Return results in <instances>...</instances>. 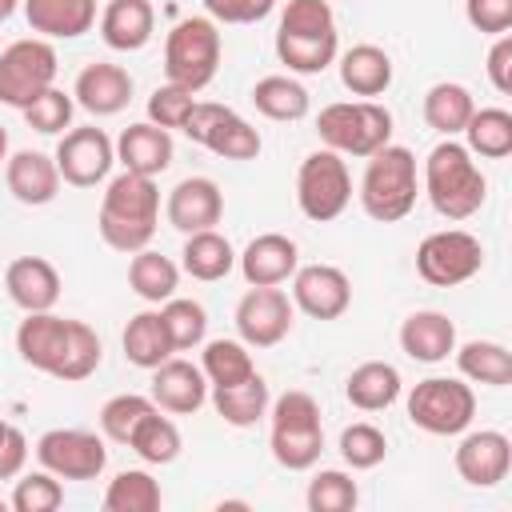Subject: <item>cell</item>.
<instances>
[{
  "instance_id": "1",
  "label": "cell",
  "mask_w": 512,
  "mask_h": 512,
  "mask_svg": "<svg viewBox=\"0 0 512 512\" xmlns=\"http://www.w3.org/2000/svg\"><path fill=\"white\" fill-rule=\"evenodd\" d=\"M16 352L28 368L48 372L64 384L88 380L100 368V336L84 320H68L56 312H28L16 328Z\"/></svg>"
},
{
  "instance_id": "2",
  "label": "cell",
  "mask_w": 512,
  "mask_h": 512,
  "mask_svg": "<svg viewBox=\"0 0 512 512\" xmlns=\"http://www.w3.org/2000/svg\"><path fill=\"white\" fill-rule=\"evenodd\" d=\"M156 220H160L156 176L120 172L116 180H108L104 200H100V216H96V228H100L108 248L128 252V256L148 248L156 236Z\"/></svg>"
},
{
  "instance_id": "3",
  "label": "cell",
  "mask_w": 512,
  "mask_h": 512,
  "mask_svg": "<svg viewBox=\"0 0 512 512\" xmlns=\"http://www.w3.org/2000/svg\"><path fill=\"white\" fill-rule=\"evenodd\" d=\"M424 192H428V204L444 220H468L480 212L488 196V180L480 164L472 160V152L448 136L424 160Z\"/></svg>"
},
{
  "instance_id": "4",
  "label": "cell",
  "mask_w": 512,
  "mask_h": 512,
  "mask_svg": "<svg viewBox=\"0 0 512 512\" xmlns=\"http://www.w3.org/2000/svg\"><path fill=\"white\" fill-rule=\"evenodd\" d=\"M416 156L404 144H384L368 156L364 180H360V204L372 220L396 224L416 208Z\"/></svg>"
},
{
  "instance_id": "5",
  "label": "cell",
  "mask_w": 512,
  "mask_h": 512,
  "mask_svg": "<svg viewBox=\"0 0 512 512\" xmlns=\"http://www.w3.org/2000/svg\"><path fill=\"white\" fill-rule=\"evenodd\" d=\"M272 460L288 472H308L320 452H324V424H320V404L300 392L288 388L284 396H276L272 404V436H268Z\"/></svg>"
},
{
  "instance_id": "6",
  "label": "cell",
  "mask_w": 512,
  "mask_h": 512,
  "mask_svg": "<svg viewBox=\"0 0 512 512\" xmlns=\"http://www.w3.org/2000/svg\"><path fill=\"white\" fill-rule=\"evenodd\" d=\"M316 132H320L324 148H332L340 156L368 160L372 152H380L392 140V112L376 100H336V104L320 108Z\"/></svg>"
},
{
  "instance_id": "7",
  "label": "cell",
  "mask_w": 512,
  "mask_h": 512,
  "mask_svg": "<svg viewBox=\"0 0 512 512\" xmlns=\"http://www.w3.org/2000/svg\"><path fill=\"white\" fill-rule=\"evenodd\" d=\"M220 28L208 16L180 20L164 40V76L168 84H180L188 92H200L212 84L220 68Z\"/></svg>"
},
{
  "instance_id": "8",
  "label": "cell",
  "mask_w": 512,
  "mask_h": 512,
  "mask_svg": "<svg viewBox=\"0 0 512 512\" xmlns=\"http://www.w3.org/2000/svg\"><path fill=\"white\" fill-rule=\"evenodd\" d=\"M476 416V392L456 376H428L408 392V420L428 436H460Z\"/></svg>"
},
{
  "instance_id": "9",
  "label": "cell",
  "mask_w": 512,
  "mask_h": 512,
  "mask_svg": "<svg viewBox=\"0 0 512 512\" xmlns=\"http://www.w3.org/2000/svg\"><path fill=\"white\" fill-rule=\"evenodd\" d=\"M56 72H60V60H56L52 40L44 36L12 40L0 52V104L24 112L40 92L56 84Z\"/></svg>"
},
{
  "instance_id": "10",
  "label": "cell",
  "mask_w": 512,
  "mask_h": 512,
  "mask_svg": "<svg viewBox=\"0 0 512 512\" xmlns=\"http://www.w3.org/2000/svg\"><path fill=\"white\" fill-rule=\"evenodd\" d=\"M352 200V176H348V164L340 152L332 148H316L300 160V172H296V204L308 220L316 224H328L336 220Z\"/></svg>"
},
{
  "instance_id": "11",
  "label": "cell",
  "mask_w": 512,
  "mask_h": 512,
  "mask_svg": "<svg viewBox=\"0 0 512 512\" xmlns=\"http://www.w3.org/2000/svg\"><path fill=\"white\" fill-rule=\"evenodd\" d=\"M484 268V244L464 228H440L420 240L416 272L432 288H456Z\"/></svg>"
},
{
  "instance_id": "12",
  "label": "cell",
  "mask_w": 512,
  "mask_h": 512,
  "mask_svg": "<svg viewBox=\"0 0 512 512\" xmlns=\"http://www.w3.org/2000/svg\"><path fill=\"white\" fill-rule=\"evenodd\" d=\"M192 144H204L208 152L224 156V160H256L260 156V132L232 112L228 104H192L184 128H180Z\"/></svg>"
},
{
  "instance_id": "13",
  "label": "cell",
  "mask_w": 512,
  "mask_h": 512,
  "mask_svg": "<svg viewBox=\"0 0 512 512\" xmlns=\"http://www.w3.org/2000/svg\"><path fill=\"white\" fill-rule=\"evenodd\" d=\"M36 460L60 480H96L108 464V448L96 432L84 428H52L36 440Z\"/></svg>"
},
{
  "instance_id": "14",
  "label": "cell",
  "mask_w": 512,
  "mask_h": 512,
  "mask_svg": "<svg viewBox=\"0 0 512 512\" xmlns=\"http://www.w3.org/2000/svg\"><path fill=\"white\" fill-rule=\"evenodd\" d=\"M296 320V304L288 292H280L276 284L268 288H248L236 304V332L248 348H272L292 332Z\"/></svg>"
},
{
  "instance_id": "15",
  "label": "cell",
  "mask_w": 512,
  "mask_h": 512,
  "mask_svg": "<svg viewBox=\"0 0 512 512\" xmlns=\"http://www.w3.org/2000/svg\"><path fill=\"white\" fill-rule=\"evenodd\" d=\"M52 160H56L64 184L96 188L116 164V144L104 136V128H72V132L60 136Z\"/></svg>"
},
{
  "instance_id": "16",
  "label": "cell",
  "mask_w": 512,
  "mask_h": 512,
  "mask_svg": "<svg viewBox=\"0 0 512 512\" xmlns=\"http://www.w3.org/2000/svg\"><path fill=\"white\" fill-rule=\"evenodd\" d=\"M292 304L312 320H340L352 304V284L336 264H304L292 272Z\"/></svg>"
},
{
  "instance_id": "17",
  "label": "cell",
  "mask_w": 512,
  "mask_h": 512,
  "mask_svg": "<svg viewBox=\"0 0 512 512\" xmlns=\"http://www.w3.org/2000/svg\"><path fill=\"white\" fill-rule=\"evenodd\" d=\"M456 472L464 484L472 488H496L508 468H512V444L504 432H492V428H480V432H468L456 448Z\"/></svg>"
},
{
  "instance_id": "18",
  "label": "cell",
  "mask_w": 512,
  "mask_h": 512,
  "mask_svg": "<svg viewBox=\"0 0 512 512\" xmlns=\"http://www.w3.org/2000/svg\"><path fill=\"white\" fill-rule=\"evenodd\" d=\"M164 212H168V224L172 228H180L184 236H192V232H204V228H216L220 224V216H224V192L208 176H188V180H180L168 192Z\"/></svg>"
},
{
  "instance_id": "19",
  "label": "cell",
  "mask_w": 512,
  "mask_h": 512,
  "mask_svg": "<svg viewBox=\"0 0 512 512\" xmlns=\"http://www.w3.org/2000/svg\"><path fill=\"white\" fill-rule=\"evenodd\" d=\"M236 264H240L248 288H268V284L292 280V272L300 268V248L284 232H260L256 240H248V248L236 256Z\"/></svg>"
},
{
  "instance_id": "20",
  "label": "cell",
  "mask_w": 512,
  "mask_h": 512,
  "mask_svg": "<svg viewBox=\"0 0 512 512\" xmlns=\"http://www.w3.org/2000/svg\"><path fill=\"white\" fill-rule=\"evenodd\" d=\"M208 400V380L192 360L168 356L152 368V404L172 416H192Z\"/></svg>"
},
{
  "instance_id": "21",
  "label": "cell",
  "mask_w": 512,
  "mask_h": 512,
  "mask_svg": "<svg viewBox=\"0 0 512 512\" xmlns=\"http://www.w3.org/2000/svg\"><path fill=\"white\" fill-rule=\"evenodd\" d=\"M4 288L24 312H52L60 300V272L44 256H16L4 272Z\"/></svg>"
},
{
  "instance_id": "22",
  "label": "cell",
  "mask_w": 512,
  "mask_h": 512,
  "mask_svg": "<svg viewBox=\"0 0 512 512\" xmlns=\"http://www.w3.org/2000/svg\"><path fill=\"white\" fill-rule=\"evenodd\" d=\"M4 184H8V192H12L20 204L44 208V204H52L56 192H60V168H56L52 156L24 148V152H12V156H8V164H4Z\"/></svg>"
},
{
  "instance_id": "23",
  "label": "cell",
  "mask_w": 512,
  "mask_h": 512,
  "mask_svg": "<svg viewBox=\"0 0 512 512\" xmlns=\"http://www.w3.org/2000/svg\"><path fill=\"white\" fill-rule=\"evenodd\" d=\"M76 104L92 116H116L120 108H128L132 100V76L120 68V64H108V60H96L88 64L80 76H76V88H72Z\"/></svg>"
},
{
  "instance_id": "24",
  "label": "cell",
  "mask_w": 512,
  "mask_h": 512,
  "mask_svg": "<svg viewBox=\"0 0 512 512\" xmlns=\"http://www.w3.org/2000/svg\"><path fill=\"white\" fill-rule=\"evenodd\" d=\"M28 28L44 40H76L96 24V0H20Z\"/></svg>"
},
{
  "instance_id": "25",
  "label": "cell",
  "mask_w": 512,
  "mask_h": 512,
  "mask_svg": "<svg viewBox=\"0 0 512 512\" xmlns=\"http://www.w3.org/2000/svg\"><path fill=\"white\" fill-rule=\"evenodd\" d=\"M172 136L168 128H156L152 120L144 124H128L116 140V160L124 164V172H140V176H160L172 164Z\"/></svg>"
},
{
  "instance_id": "26",
  "label": "cell",
  "mask_w": 512,
  "mask_h": 512,
  "mask_svg": "<svg viewBox=\"0 0 512 512\" xmlns=\"http://www.w3.org/2000/svg\"><path fill=\"white\" fill-rule=\"evenodd\" d=\"M400 348L416 360V364H440L452 356L456 348V324L444 316V312H412L404 324H400Z\"/></svg>"
},
{
  "instance_id": "27",
  "label": "cell",
  "mask_w": 512,
  "mask_h": 512,
  "mask_svg": "<svg viewBox=\"0 0 512 512\" xmlns=\"http://www.w3.org/2000/svg\"><path fill=\"white\" fill-rule=\"evenodd\" d=\"M156 12L148 0H108L100 12V36L116 52H140L152 40Z\"/></svg>"
},
{
  "instance_id": "28",
  "label": "cell",
  "mask_w": 512,
  "mask_h": 512,
  "mask_svg": "<svg viewBox=\"0 0 512 512\" xmlns=\"http://www.w3.org/2000/svg\"><path fill=\"white\" fill-rule=\"evenodd\" d=\"M340 84L352 92V96H380L388 92L392 84V56L376 44H352L344 56H340Z\"/></svg>"
},
{
  "instance_id": "29",
  "label": "cell",
  "mask_w": 512,
  "mask_h": 512,
  "mask_svg": "<svg viewBox=\"0 0 512 512\" xmlns=\"http://www.w3.org/2000/svg\"><path fill=\"white\" fill-rule=\"evenodd\" d=\"M344 396H348V404L360 408V412H384V408H392L396 396H400V372H396V364L364 360L360 368L348 372Z\"/></svg>"
},
{
  "instance_id": "30",
  "label": "cell",
  "mask_w": 512,
  "mask_h": 512,
  "mask_svg": "<svg viewBox=\"0 0 512 512\" xmlns=\"http://www.w3.org/2000/svg\"><path fill=\"white\" fill-rule=\"evenodd\" d=\"M180 264L192 280H224L232 268H236V252L228 244V236H220L216 228H204V232H192L184 240V252H180Z\"/></svg>"
},
{
  "instance_id": "31",
  "label": "cell",
  "mask_w": 512,
  "mask_h": 512,
  "mask_svg": "<svg viewBox=\"0 0 512 512\" xmlns=\"http://www.w3.org/2000/svg\"><path fill=\"white\" fill-rule=\"evenodd\" d=\"M212 404H216V412L224 416V424H232V428H252L256 420H264V416H268L272 396H268L264 376H260V372H252V376H248V380H240V384L212 388Z\"/></svg>"
},
{
  "instance_id": "32",
  "label": "cell",
  "mask_w": 512,
  "mask_h": 512,
  "mask_svg": "<svg viewBox=\"0 0 512 512\" xmlns=\"http://www.w3.org/2000/svg\"><path fill=\"white\" fill-rule=\"evenodd\" d=\"M120 344H124V356H128V364H136V368H156V364H164L176 348H172V340H168V328H164V320H160V312H136L132 320H128V328H124V336H120Z\"/></svg>"
},
{
  "instance_id": "33",
  "label": "cell",
  "mask_w": 512,
  "mask_h": 512,
  "mask_svg": "<svg viewBox=\"0 0 512 512\" xmlns=\"http://www.w3.org/2000/svg\"><path fill=\"white\" fill-rule=\"evenodd\" d=\"M336 48H340L336 32H304V36L276 32V56H280V64H288V72L316 76L336 60Z\"/></svg>"
},
{
  "instance_id": "34",
  "label": "cell",
  "mask_w": 512,
  "mask_h": 512,
  "mask_svg": "<svg viewBox=\"0 0 512 512\" xmlns=\"http://www.w3.org/2000/svg\"><path fill=\"white\" fill-rule=\"evenodd\" d=\"M252 104L260 116L268 120H280V124H292V120H304L312 100H308V88L292 76H260L252 84Z\"/></svg>"
},
{
  "instance_id": "35",
  "label": "cell",
  "mask_w": 512,
  "mask_h": 512,
  "mask_svg": "<svg viewBox=\"0 0 512 512\" xmlns=\"http://www.w3.org/2000/svg\"><path fill=\"white\" fill-rule=\"evenodd\" d=\"M476 112V100L464 84H452V80H440L424 92V124L440 136H456L464 132L468 116Z\"/></svg>"
},
{
  "instance_id": "36",
  "label": "cell",
  "mask_w": 512,
  "mask_h": 512,
  "mask_svg": "<svg viewBox=\"0 0 512 512\" xmlns=\"http://www.w3.org/2000/svg\"><path fill=\"white\" fill-rule=\"evenodd\" d=\"M128 284H132V292H136L140 300L164 304V300L176 296V288H180V268H176L168 256H160V252H152V248H140V252H132V260H128Z\"/></svg>"
},
{
  "instance_id": "37",
  "label": "cell",
  "mask_w": 512,
  "mask_h": 512,
  "mask_svg": "<svg viewBox=\"0 0 512 512\" xmlns=\"http://www.w3.org/2000/svg\"><path fill=\"white\" fill-rule=\"evenodd\" d=\"M452 352H456V368L464 380H476L488 388H504L512 380V352L496 340H468Z\"/></svg>"
},
{
  "instance_id": "38",
  "label": "cell",
  "mask_w": 512,
  "mask_h": 512,
  "mask_svg": "<svg viewBox=\"0 0 512 512\" xmlns=\"http://www.w3.org/2000/svg\"><path fill=\"white\" fill-rule=\"evenodd\" d=\"M468 152L484 160H504L512 152V112L508 108H476L464 124Z\"/></svg>"
},
{
  "instance_id": "39",
  "label": "cell",
  "mask_w": 512,
  "mask_h": 512,
  "mask_svg": "<svg viewBox=\"0 0 512 512\" xmlns=\"http://www.w3.org/2000/svg\"><path fill=\"white\" fill-rule=\"evenodd\" d=\"M128 448H132L144 464H172V460L180 456L184 440H180V428H176L168 416H160V408H152V412L132 428Z\"/></svg>"
},
{
  "instance_id": "40",
  "label": "cell",
  "mask_w": 512,
  "mask_h": 512,
  "mask_svg": "<svg viewBox=\"0 0 512 512\" xmlns=\"http://www.w3.org/2000/svg\"><path fill=\"white\" fill-rule=\"evenodd\" d=\"M200 372L212 388H224V384L248 380L256 372V364H252V352L244 340H208L204 356H200Z\"/></svg>"
},
{
  "instance_id": "41",
  "label": "cell",
  "mask_w": 512,
  "mask_h": 512,
  "mask_svg": "<svg viewBox=\"0 0 512 512\" xmlns=\"http://www.w3.org/2000/svg\"><path fill=\"white\" fill-rule=\"evenodd\" d=\"M160 484L144 472V468H124L112 476L108 492H104V508L108 512H156L160 508Z\"/></svg>"
},
{
  "instance_id": "42",
  "label": "cell",
  "mask_w": 512,
  "mask_h": 512,
  "mask_svg": "<svg viewBox=\"0 0 512 512\" xmlns=\"http://www.w3.org/2000/svg\"><path fill=\"white\" fill-rule=\"evenodd\" d=\"M160 320H164L168 340H172L176 352H188V348L204 344V332H208V312H204V304L184 300V296H168L164 308H160Z\"/></svg>"
},
{
  "instance_id": "43",
  "label": "cell",
  "mask_w": 512,
  "mask_h": 512,
  "mask_svg": "<svg viewBox=\"0 0 512 512\" xmlns=\"http://www.w3.org/2000/svg\"><path fill=\"white\" fill-rule=\"evenodd\" d=\"M356 500H360V488H356V480H352L348 472H340V468H324V472H316L312 484H308V508H312V512H352Z\"/></svg>"
},
{
  "instance_id": "44",
  "label": "cell",
  "mask_w": 512,
  "mask_h": 512,
  "mask_svg": "<svg viewBox=\"0 0 512 512\" xmlns=\"http://www.w3.org/2000/svg\"><path fill=\"white\" fill-rule=\"evenodd\" d=\"M152 408H156V404H152V396L120 392V396H112V400L100 408V432H104L108 440H116V444H128L132 428H136Z\"/></svg>"
},
{
  "instance_id": "45",
  "label": "cell",
  "mask_w": 512,
  "mask_h": 512,
  "mask_svg": "<svg viewBox=\"0 0 512 512\" xmlns=\"http://www.w3.org/2000/svg\"><path fill=\"white\" fill-rule=\"evenodd\" d=\"M340 456H344L348 468L364 472V468H376V464L388 456V440H384V432H380L376 424L356 420V424H348V428L340 432Z\"/></svg>"
},
{
  "instance_id": "46",
  "label": "cell",
  "mask_w": 512,
  "mask_h": 512,
  "mask_svg": "<svg viewBox=\"0 0 512 512\" xmlns=\"http://www.w3.org/2000/svg\"><path fill=\"white\" fill-rule=\"evenodd\" d=\"M60 504H64V488H60V476H52L48 468L20 476L16 488H12V508L16 512H56Z\"/></svg>"
},
{
  "instance_id": "47",
  "label": "cell",
  "mask_w": 512,
  "mask_h": 512,
  "mask_svg": "<svg viewBox=\"0 0 512 512\" xmlns=\"http://www.w3.org/2000/svg\"><path fill=\"white\" fill-rule=\"evenodd\" d=\"M72 108H76V100L64 92V88H48V92H40L28 108H24V120H28V128H36V132H44V136H56V132H64L68 124H72Z\"/></svg>"
},
{
  "instance_id": "48",
  "label": "cell",
  "mask_w": 512,
  "mask_h": 512,
  "mask_svg": "<svg viewBox=\"0 0 512 512\" xmlns=\"http://www.w3.org/2000/svg\"><path fill=\"white\" fill-rule=\"evenodd\" d=\"M192 104H196V92H188V88H180V84H160V88L148 96V120H152L156 128H168V132H172V128H184Z\"/></svg>"
},
{
  "instance_id": "49",
  "label": "cell",
  "mask_w": 512,
  "mask_h": 512,
  "mask_svg": "<svg viewBox=\"0 0 512 512\" xmlns=\"http://www.w3.org/2000/svg\"><path fill=\"white\" fill-rule=\"evenodd\" d=\"M276 32H336V16L328 0H288V8L280 12Z\"/></svg>"
},
{
  "instance_id": "50",
  "label": "cell",
  "mask_w": 512,
  "mask_h": 512,
  "mask_svg": "<svg viewBox=\"0 0 512 512\" xmlns=\"http://www.w3.org/2000/svg\"><path fill=\"white\" fill-rule=\"evenodd\" d=\"M464 16L484 36H504L512 28V0H464Z\"/></svg>"
},
{
  "instance_id": "51",
  "label": "cell",
  "mask_w": 512,
  "mask_h": 512,
  "mask_svg": "<svg viewBox=\"0 0 512 512\" xmlns=\"http://www.w3.org/2000/svg\"><path fill=\"white\" fill-rule=\"evenodd\" d=\"M276 8V0H204L208 20L216 24H256Z\"/></svg>"
},
{
  "instance_id": "52",
  "label": "cell",
  "mask_w": 512,
  "mask_h": 512,
  "mask_svg": "<svg viewBox=\"0 0 512 512\" xmlns=\"http://www.w3.org/2000/svg\"><path fill=\"white\" fill-rule=\"evenodd\" d=\"M488 80L500 96L512 92V36H496V44L488 48Z\"/></svg>"
},
{
  "instance_id": "53",
  "label": "cell",
  "mask_w": 512,
  "mask_h": 512,
  "mask_svg": "<svg viewBox=\"0 0 512 512\" xmlns=\"http://www.w3.org/2000/svg\"><path fill=\"white\" fill-rule=\"evenodd\" d=\"M24 460H28V440L16 424H8V436L0 444V480H12L24 472Z\"/></svg>"
},
{
  "instance_id": "54",
  "label": "cell",
  "mask_w": 512,
  "mask_h": 512,
  "mask_svg": "<svg viewBox=\"0 0 512 512\" xmlns=\"http://www.w3.org/2000/svg\"><path fill=\"white\" fill-rule=\"evenodd\" d=\"M4 164H8V132L0 124V172H4Z\"/></svg>"
},
{
  "instance_id": "55",
  "label": "cell",
  "mask_w": 512,
  "mask_h": 512,
  "mask_svg": "<svg viewBox=\"0 0 512 512\" xmlns=\"http://www.w3.org/2000/svg\"><path fill=\"white\" fill-rule=\"evenodd\" d=\"M16 4H20V0H0V20H8V16L16 12Z\"/></svg>"
},
{
  "instance_id": "56",
  "label": "cell",
  "mask_w": 512,
  "mask_h": 512,
  "mask_svg": "<svg viewBox=\"0 0 512 512\" xmlns=\"http://www.w3.org/2000/svg\"><path fill=\"white\" fill-rule=\"evenodd\" d=\"M4 436H8V424H4V420H0V444H4Z\"/></svg>"
}]
</instances>
